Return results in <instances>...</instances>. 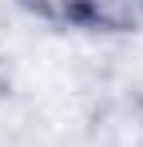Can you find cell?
Wrapping results in <instances>:
<instances>
[{
	"mask_svg": "<svg viewBox=\"0 0 143 147\" xmlns=\"http://www.w3.org/2000/svg\"><path fill=\"white\" fill-rule=\"evenodd\" d=\"M36 16L92 32H135L143 28V0H20Z\"/></svg>",
	"mask_w": 143,
	"mask_h": 147,
	"instance_id": "cell-1",
	"label": "cell"
},
{
	"mask_svg": "<svg viewBox=\"0 0 143 147\" xmlns=\"http://www.w3.org/2000/svg\"><path fill=\"white\" fill-rule=\"evenodd\" d=\"M4 84H8V72H4V60H0V96H4Z\"/></svg>",
	"mask_w": 143,
	"mask_h": 147,
	"instance_id": "cell-2",
	"label": "cell"
}]
</instances>
